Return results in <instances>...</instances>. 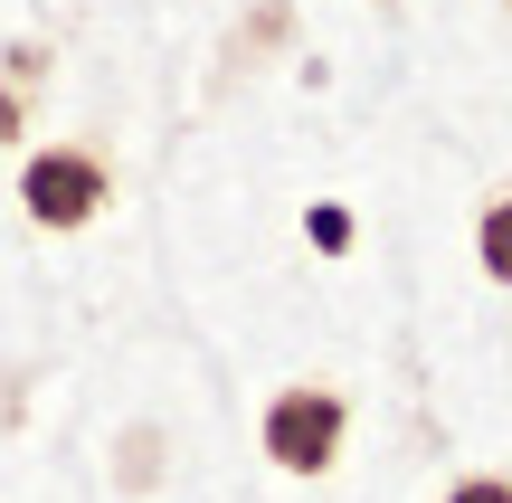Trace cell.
<instances>
[{"label":"cell","instance_id":"obj_1","mask_svg":"<svg viewBox=\"0 0 512 503\" xmlns=\"http://www.w3.org/2000/svg\"><path fill=\"white\" fill-rule=\"evenodd\" d=\"M351 447V399L332 390V380H285V390L256 409V456H266L275 475H294V485H323L332 466H342Z\"/></svg>","mask_w":512,"mask_h":503},{"label":"cell","instance_id":"obj_2","mask_svg":"<svg viewBox=\"0 0 512 503\" xmlns=\"http://www.w3.org/2000/svg\"><path fill=\"white\" fill-rule=\"evenodd\" d=\"M19 209H29V228H48V238H76V228H95L114 209V162L95 143L19 152Z\"/></svg>","mask_w":512,"mask_h":503},{"label":"cell","instance_id":"obj_3","mask_svg":"<svg viewBox=\"0 0 512 503\" xmlns=\"http://www.w3.org/2000/svg\"><path fill=\"white\" fill-rule=\"evenodd\" d=\"M162 456H171V428L162 418H133V428L114 437V494H152L162 485Z\"/></svg>","mask_w":512,"mask_h":503},{"label":"cell","instance_id":"obj_4","mask_svg":"<svg viewBox=\"0 0 512 503\" xmlns=\"http://www.w3.org/2000/svg\"><path fill=\"white\" fill-rule=\"evenodd\" d=\"M475 266H484V285H512V190L475 209Z\"/></svg>","mask_w":512,"mask_h":503},{"label":"cell","instance_id":"obj_5","mask_svg":"<svg viewBox=\"0 0 512 503\" xmlns=\"http://www.w3.org/2000/svg\"><path fill=\"white\" fill-rule=\"evenodd\" d=\"M304 247L313 257H351V247H361V219H351L342 200H304Z\"/></svg>","mask_w":512,"mask_h":503},{"label":"cell","instance_id":"obj_6","mask_svg":"<svg viewBox=\"0 0 512 503\" xmlns=\"http://www.w3.org/2000/svg\"><path fill=\"white\" fill-rule=\"evenodd\" d=\"M0 76H10V86L29 95L38 76H48V48H38V38H10V48H0Z\"/></svg>","mask_w":512,"mask_h":503},{"label":"cell","instance_id":"obj_7","mask_svg":"<svg viewBox=\"0 0 512 503\" xmlns=\"http://www.w3.org/2000/svg\"><path fill=\"white\" fill-rule=\"evenodd\" d=\"M19 143H29V95L0 76V152H19Z\"/></svg>","mask_w":512,"mask_h":503},{"label":"cell","instance_id":"obj_8","mask_svg":"<svg viewBox=\"0 0 512 503\" xmlns=\"http://www.w3.org/2000/svg\"><path fill=\"white\" fill-rule=\"evenodd\" d=\"M437 503H512V475H456Z\"/></svg>","mask_w":512,"mask_h":503},{"label":"cell","instance_id":"obj_9","mask_svg":"<svg viewBox=\"0 0 512 503\" xmlns=\"http://www.w3.org/2000/svg\"><path fill=\"white\" fill-rule=\"evenodd\" d=\"M285 19H294V10H285V0H266V10H256V19H247V38H256V48H275V38H285Z\"/></svg>","mask_w":512,"mask_h":503},{"label":"cell","instance_id":"obj_10","mask_svg":"<svg viewBox=\"0 0 512 503\" xmlns=\"http://www.w3.org/2000/svg\"><path fill=\"white\" fill-rule=\"evenodd\" d=\"M503 10H512V0H503Z\"/></svg>","mask_w":512,"mask_h":503}]
</instances>
